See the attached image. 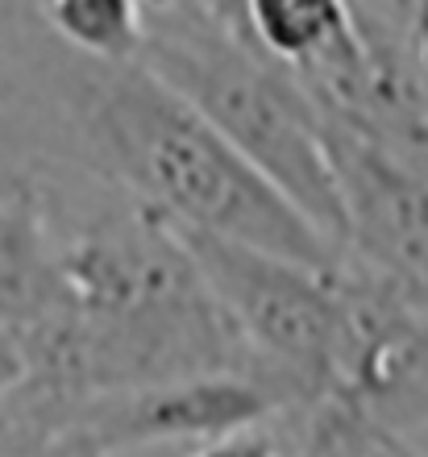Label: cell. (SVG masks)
<instances>
[{
  "label": "cell",
  "mask_w": 428,
  "mask_h": 457,
  "mask_svg": "<svg viewBox=\"0 0 428 457\" xmlns=\"http://www.w3.org/2000/svg\"><path fill=\"white\" fill-rule=\"evenodd\" d=\"M188 457H283V449L274 445V436L266 433V424H258V428H241V433H233V436L208 441V445L191 449Z\"/></svg>",
  "instance_id": "cell-6"
},
{
  "label": "cell",
  "mask_w": 428,
  "mask_h": 457,
  "mask_svg": "<svg viewBox=\"0 0 428 457\" xmlns=\"http://www.w3.org/2000/svg\"><path fill=\"white\" fill-rule=\"evenodd\" d=\"M246 25L329 112H416L379 79L345 0H246ZM420 117V112H416Z\"/></svg>",
  "instance_id": "cell-3"
},
{
  "label": "cell",
  "mask_w": 428,
  "mask_h": 457,
  "mask_svg": "<svg viewBox=\"0 0 428 457\" xmlns=\"http://www.w3.org/2000/svg\"><path fill=\"white\" fill-rule=\"evenodd\" d=\"M345 457H428V453L412 445L404 433H395V428H382V424H362V428L349 436Z\"/></svg>",
  "instance_id": "cell-5"
},
{
  "label": "cell",
  "mask_w": 428,
  "mask_h": 457,
  "mask_svg": "<svg viewBox=\"0 0 428 457\" xmlns=\"http://www.w3.org/2000/svg\"><path fill=\"white\" fill-rule=\"evenodd\" d=\"M46 21L96 59H142L150 12L142 0H42Z\"/></svg>",
  "instance_id": "cell-4"
},
{
  "label": "cell",
  "mask_w": 428,
  "mask_h": 457,
  "mask_svg": "<svg viewBox=\"0 0 428 457\" xmlns=\"http://www.w3.org/2000/svg\"><path fill=\"white\" fill-rule=\"evenodd\" d=\"M0 175H80L179 233L341 266L333 241L163 75L84 54L42 0H0Z\"/></svg>",
  "instance_id": "cell-1"
},
{
  "label": "cell",
  "mask_w": 428,
  "mask_h": 457,
  "mask_svg": "<svg viewBox=\"0 0 428 457\" xmlns=\"http://www.w3.org/2000/svg\"><path fill=\"white\" fill-rule=\"evenodd\" d=\"M208 4H216L221 12H229V17H241V21H246V0H208Z\"/></svg>",
  "instance_id": "cell-8"
},
{
  "label": "cell",
  "mask_w": 428,
  "mask_h": 457,
  "mask_svg": "<svg viewBox=\"0 0 428 457\" xmlns=\"http://www.w3.org/2000/svg\"><path fill=\"white\" fill-rule=\"evenodd\" d=\"M142 62L158 71L241 158L291 200L341 253V200L324 150V117L296 71H287L208 0H179L155 12Z\"/></svg>",
  "instance_id": "cell-2"
},
{
  "label": "cell",
  "mask_w": 428,
  "mask_h": 457,
  "mask_svg": "<svg viewBox=\"0 0 428 457\" xmlns=\"http://www.w3.org/2000/svg\"><path fill=\"white\" fill-rule=\"evenodd\" d=\"M21 383V366H17V358H13L9 345H0V403L13 395V386Z\"/></svg>",
  "instance_id": "cell-7"
}]
</instances>
